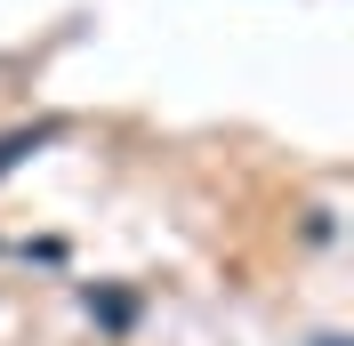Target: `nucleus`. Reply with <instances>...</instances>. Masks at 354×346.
<instances>
[{"instance_id": "obj_1", "label": "nucleus", "mask_w": 354, "mask_h": 346, "mask_svg": "<svg viewBox=\"0 0 354 346\" xmlns=\"http://www.w3.org/2000/svg\"><path fill=\"white\" fill-rule=\"evenodd\" d=\"M48 137H65V121H32V129H8V137H0V177L17 170L24 153H41V145H48Z\"/></svg>"}, {"instance_id": "obj_2", "label": "nucleus", "mask_w": 354, "mask_h": 346, "mask_svg": "<svg viewBox=\"0 0 354 346\" xmlns=\"http://www.w3.org/2000/svg\"><path fill=\"white\" fill-rule=\"evenodd\" d=\"M88 314H97L105 330H129L137 322V298H129V290H88Z\"/></svg>"}, {"instance_id": "obj_3", "label": "nucleus", "mask_w": 354, "mask_h": 346, "mask_svg": "<svg viewBox=\"0 0 354 346\" xmlns=\"http://www.w3.org/2000/svg\"><path fill=\"white\" fill-rule=\"evenodd\" d=\"M314 346H346V338H314Z\"/></svg>"}]
</instances>
